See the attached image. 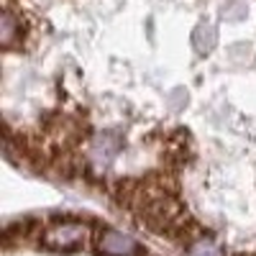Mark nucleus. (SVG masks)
<instances>
[{"label": "nucleus", "instance_id": "f257e3e1", "mask_svg": "<svg viewBox=\"0 0 256 256\" xmlns=\"http://www.w3.org/2000/svg\"><path fill=\"white\" fill-rule=\"evenodd\" d=\"M92 238V228L84 220L74 218H64V220H52V223H41L38 233L34 236L36 246L44 251L54 254H74L88 246Z\"/></svg>", "mask_w": 256, "mask_h": 256}]
</instances>
